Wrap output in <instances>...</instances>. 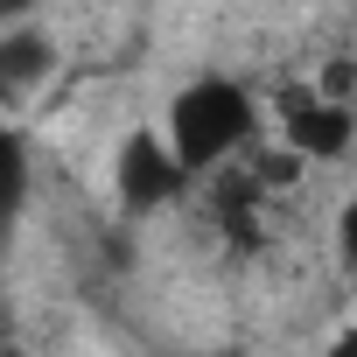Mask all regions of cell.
Segmentation results:
<instances>
[{
	"instance_id": "9",
	"label": "cell",
	"mask_w": 357,
	"mask_h": 357,
	"mask_svg": "<svg viewBox=\"0 0 357 357\" xmlns=\"http://www.w3.org/2000/svg\"><path fill=\"white\" fill-rule=\"evenodd\" d=\"M183 357H252V350H238V343H204V350H183Z\"/></svg>"
},
{
	"instance_id": "3",
	"label": "cell",
	"mask_w": 357,
	"mask_h": 357,
	"mask_svg": "<svg viewBox=\"0 0 357 357\" xmlns=\"http://www.w3.org/2000/svg\"><path fill=\"white\" fill-rule=\"evenodd\" d=\"M280 140H287V154H301V161H343V154L357 147V98H336V91H322V84L287 91V105H280Z\"/></svg>"
},
{
	"instance_id": "2",
	"label": "cell",
	"mask_w": 357,
	"mask_h": 357,
	"mask_svg": "<svg viewBox=\"0 0 357 357\" xmlns=\"http://www.w3.org/2000/svg\"><path fill=\"white\" fill-rule=\"evenodd\" d=\"M197 190V175H190V161L168 147V133H161V119L154 126H126L119 140H112V204H119V218H161V211H175Z\"/></svg>"
},
{
	"instance_id": "6",
	"label": "cell",
	"mask_w": 357,
	"mask_h": 357,
	"mask_svg": "<svg viewBox=\"0 0 357 357\" xmlns=\"http://www.w3.org/2000/svg\"><path fill=\"white\" fill-rule=\"evenodd\" d=\"M329 238H336V266L357 280V197H343V204H336V225H329Z\"/></svg>"
},
{
	"instance_id": "7",
	"label": "cell",
	"mask_w": 357,
	"mask_h": 357,
	"mask_svg": "<svg viewBox=\"0 0 357 357\" xmlns=\"http://www.w3.org/2000/svg\"><path fill=\"white\" fill-rule=\"evenodd\" d=\"M36 15H43V0H0V29H22Z\"/></svg>"
},
{
	"instance_id": "5",
	"label": "cell",
	"mask_w": 357,
	"mask_h": 357,
	"mask_svg": "<svg viewBox=\"0 0 357 357\" xmlns=\"http://www.w3.org/2000/svg\"><path fill=\"white\" fill-rule=\"evenodd\" d=\"M29 211V140L8 133V218Z\"/></svg>"
},
{
	"instance_id": "1",
	"label": "cell",
	"mask_w": 357,
	"mask_h": 357,
	"mask_svg": "<svg viewBox=\"0 0 357 357\" xmlns=\"http://www.w3.org/2000/svg\"><path fill=\"white\" fill-rule=\"evenodd\" d=\"M161 133H168L175 154L190 161L197 183H211V175H231V168L259 147L266 105H259V91H252L245 77H231V70H197L190 84L168 91Z\"/></svg>"
},
{
	"instance_id": "4",
	"label": "cell",
	"mask_w": 357,
	"mask_h": 357,
	"mask_svg": "<svg viewBox=\"0 0 357 357\" xmlns=\"http://www.w3.org/2000/svg\"><path fill=\"white\" fill-rule=\"evenodd\" d=\"M50 77H56V36H43V22L0 29V98L29 105Z\"/></svg>"
},
{
	"instance_id": "8",
	"label": "cell",
	"mask_w": 357,
	"mask_h": 357,
	"mask_svg": "<svg viewBox=\"0 0 357 357\" xmlns=\"http://www.w3.org/2000/svg\"><path fill=\"white\" fill-rule=\"evenodd\" d=\"M322 357H357V322H336L329 343H322Z\"/></svg>"
}]
</instances>
